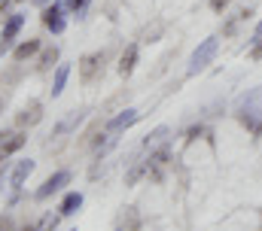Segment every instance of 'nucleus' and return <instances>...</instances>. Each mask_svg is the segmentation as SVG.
<instances>
[{
  "instance_id": "obj_1",
  "label": "nucleus",
  "mask_w": 262,
  "mask_h": 231,
  "mask_svg": "<svg viewBox=\"0 0 262 231\" xmlns=\"http://www.w3.org/2000/svg\"><path fill=\"white\" fill-rule=\"evenodd\" d=\"M216 52H220V37H207V40H201V43H198V49L189 55L186 76H195V73H201V70H207V67L213 64Z\"/></svg>"
},
{
  "instance_id": "obj_2",
  "label": "nucleus",
  "mask_w": 262,
  "mask_h": 231,
  "mask_svg": "<svg viewBox=\"0 0 262 231\" xmlns=\"http://www.w3.org/2000/svg\"><path fill=\"white\" fill-rule=\"evenodd\" d=\"M104 61H107L104 52H89V55L79 58V82H82V85L95 82V79L104 73Z\"/></svg>"
},
{
  "instance_id": "obj_3",
  "label": "nucleus",
  "mask_w": 262,
  "mask_h": 231,
  "mask_svg": "<svg viewBox=\"0 0 262 231\" xmlns=\"http://www.w3.org/2000/svg\"><path fill=\"white\" fill-rule=\"evenodd\" d=\"M67 182H70V171L61 168V171H55L46 182H43V186H40V189H37V192H34V198H37V201H49L52 195H58V192L64 189Z\"/></svg>"
},
{
  "instance_id": "obj_4",
  "label": "nucleus",
  "mask_w": 262,
  "mask_h": 231,
  "mask_svg": "<svg viewBox=\"0 0 262 231\" xmlns=\"http://www.w3.org/2000/svg\"><path fill=\"white\" fill-rule=\"evenodd\" d=\"M25 143H28V134H25V128H18V131H3V134H0V161H3L6 155L18 152Z\"/></svg>"
},
{
  "instance_id": "obj_5",
  "label": "nucleus",
  "mask_w": 262,
  "mask_h": 231,
  "mask_svg": "<svg viewBox=\"0 0 262 231\" xmlns=\"http://www.w3.org/2000/svg\"><path fill=\"white\" fill-rule=\"evenodd\" d=\"M40 119H43V104H40V101H28V104L15 113V125H18V128H34V125H40Z\"/></svg>"
},
{
  "instance_id": "obj_6",
  "label": "nucleus",
  "mask_w": 262,
  "mask_h": 231,
  "mask_svg": "<svg viewBox=\"0 0 262 231\" xmlns=\"http://www.w3.org/2000/svg\"><path fill=\"white\" fill-rule=\"evenodd\" d=\"M137 122H140V110H122L119 115H113L107 122V134H122V131H128L131 125H137Z\"/></svg>"
},
{
  "instance_id": "obj_7",
  "label": "nucleus",
  "mask_w": 262,
  "mask_h": 231,
  "mask_svg": "<svg viewBox=\"0 0 262 231\" xmlns=\"http://www.w3.org/2000/svg\"><path fill=\"white\" fill-rule=\"evenodd\" d=\"M34 168H37V161H31V158H25V161H18L15 168H12V173H9V189L12 192H21V186H25V179L34 173Z\"/></svg>"
},
{
  "instance_id": "obj_8",
  "label": "nucleus",
  "mask_w": 262,
  "mask_h": 231,
  "mask_svg": "<svg viewBox=\"0 0 262 231\" xmlns=\"http://www.w3.org/2000/svg\"><path fill=\"white\" fill-rule=\"evenodd\" d=\"M43 25H46L52 34H64L67 21H64V15H61V3H52V6L43 9Z\"/></svg>"
},
{
  "instance_id": "obj_9",
  "label": "nucleus",
  "mask_w": 262,
  "mask_h": 231,
  "mask_svg": "<svg viewBox=\"0 0 262 231\" xmlns=\"http://www.w3.org/2000/svg\"><path fill=\"white\" fill-rule=\"evenodd\" d=\"M137 58H140V49H137V43H128L125 46V52L119 55V76H131L134 73V67H137Z\"/></svg>"
},
{
  "instance_id": "obj_10",
  "label": "nucleus",
  "mask_w": 262,
  "mask_h": 231,
  "mask_svg": "<svg viewBox=\"0 0 262 231\" xmlns=\"http://www.w3.org/2000/svg\"><path fill=\"white\" fill-rule=\"evenodd\" d=\"M21 25H25V15H21V12H12V15H9V18L3 21V37H0V40H3L6 46H12V40L18 37Z\"/></svg>"
},
{
  "instance_id": "obj_11",
  "label": "nucleus",
  "mask_w": 262,
  "mask_h": 231,
  "mask_svg": "<svg viewBox=\"0 0 262 231\" xmlns=\"http://www.w3.org/2000/svg\"><path fill=\"white\" fill-rule=\"evenodd\" d=\"M40 49H43V43H40V40H25V43H18V46L12 49V58H15V61L21 64V61L34 58L37 52H40Z\"/></svg>"
},
{
  "instance_id": "obj_12",
  "label": "nucleus",
  "mask_w": 262,
  "mask_h": 231,
  "mask_svg": "<svg viewBox=\"0 0 262 231\" xmlns=\"http://www.w3.org/2000/svg\"><path fill=\"white\" fill-rule=\"evenodd\" d=\"M82 207V192H67L61 198V207H58V216H73L76 210Z\"/></svg>"
},
{
  "instance_id": "obj_13",
  "label": "nucleus",
  "mask_w": 262,
  "mask_h": 231,
  "mask_svg": "<svg viewBox=\"0 0 262 231\" xmlns=\"http://www.w3.org/2000/svg\"><path fill=\"white\" fill-rule=\"evenodd\" d=\"M140 228V216L134 213V207H125V213H119L116 219V231H137Z\"/></svg>"
},
{
  "instance_id": "obj_14",
  "label": "nucleus",
  "mask_w": 262,
  "mask_h": 231,
  "mask_svg": "<svg viewBox=\"0 0 262 231\" xmlns=\"http://www.w3.org/2000/svg\"><path fill=\"white\" fill-rule=\"evenodd\" d=\"M168 134H171V128H165V125H162V128H156V131H152V134L143 140V149H149V152H152V149H162V146H168V143H165V140H168Z\"/></svg>"
},
{
  "instance_id": "obj_15",
  "label": "nucleus",
  "mask_w": 262,
  "mask_h": 231,
  "mask_svg": "<svg viewBox=\"0 0 262 231\" xmlns=\"http://www.w3.org/2000/svg\"><path fill=\"white\" fill-rule=\"evenodd\" d=\"M67 76H70V64H58L55 67V76H52V98H58L67 85Z\"/></svg>"
},
{
  "instance_id": "obj_16",
  "label": "nucleus",
  "mask_w": 262,
  "mask_h": 231,
  "mask_svg": "<svg viewBox=\"0 0 262 231\" xmlns=\"http://www.w3.org/2000/svg\"><path fill=\"white\" fill-rule=\"evenodd\" d=\"M55 61H58V46H46V49H40V64H37V70L43 73V70H49Z\"/></svg>"
},
{
  "instance_id": "obj_17",
  "label": "nucleus",
  "mask_w": 262,
  "mask_h": 231,
  "mask_svg": "<svg viewBox=\"0 0 262 231\" xmlns=\"http://www.w3.org/2000/svg\"><path fill=\"white\" fill-rule=\"evenodd\" d=\"M79 122H82V113H70V115L64 119V122H58V128H55V137L67 134V131H70L73 125H79Z\"/></svg>"
},
{
  "instance_id": "obj_18",
  "label": "nucleus",
  "mask_w": 262,
  "mask_h": 231,
  "mask_svg": "<svg viewBox=\"0 0 262 231\" xmlns=\"http://www.w3.org/2000/svg\"><path fill=\"white\" fill-rule=\"evenodd\" d=\"M58 219H61V216H43V219H40V222L34 225V231H55Z\"/></svg>"
},
{
  "instance_id": "obj_19",
  "label": "nucleus",
  "mask_w": 262,
  "mask_h": 231,
  "mask_svg": "<svg viewBox=\"0 0 262 231\" xmlns=\"http://www.w3.org/2000/svg\"><path fill=\"white\" fill-rule=\"evenodd\" d=\"M89 3H92V0H67V9H70V12H82Z\"/></svg>"
},
{
  "instance_id": "obj_20",
  "label": "nucleus",
  "mask_w": 262,
  "mask_h": 231,
  "mask_svg": "<svg viewBox=\"0 0 262 231\" xmlns=\"http://www.w3.org/2000/svg\"><path fill=\"white\" fill-rule=\"evenodd\" d=\"M0 231H15V219L6 213V216H0Z\"/></svg>"
},
{
  "instance_id": "obj_21",
  "label": "nucleus",
  "mask_w": 262,
  "mask_h": 231,
  "mask_svg": "<svg viewBox=\"0 0 262 231\" xmlns=\"http://www.w3.org/2000/svg\"><path fill=\"white\" fill-rule=\"evenodd\" d=\"M9 3H12V0H0V25L9 18Z\"/></svg>"
},
{
  "instance_id": "obj_22",
  "label": "nucleus",
  "mask_w": 262,
  "mask_h": 231,
  "mask_svg": "<svg viewBox=\"0 0 262 231\" xmlns=\"http://www.w3.org/2000/svg\"><path fill=\"white\" fill-rule=\"evenodd\" d=\"M207 3H210V9H213V12H223V9L229 6V0H207Z\"/></svg>"
},
{
  "instance_id": "obj_23",
  "label": "nucleus",
  "mask_w": 262,
  "mask_h": 231,
  "mask_svg": "<svg viewBox=\"0 0 262 231\" xmlns=\"http://www.w3.org/2000/svg\"><path fill=\"white\" fill-rule=\"evenodd\" d=\"M250 58H253V61H262V40L253 46V49H250Z\"/></svg>"
},
{
  "instance_id": "obj_24",
  "label": "nucleus",
  "mask_w": 262,
  "mask_h": 231,
  "mask_svg": "<svg viewBox=\"0 0 262 231\" xmlns=\"http://www.w3.org/2000/svg\"><path fill=\"white\" fill-rule=\"evenodd\" d=\"M201 131H204L201 125H198V128H189V134H186V143H192V140H195V137L201 134Z\"/></svg>"
},
{
  "instance_id": "obj_25",
  "label": "nucleus",
  "mask_w": 262,
  "mask_h": 231,
  "mask_svg": "<svg viewBox=\"0 0 262 231\" xmlns=\"http://www.w3.org/2000/svg\"><path fill=\"white\" fill-rule=\"evenodd\" d=\"M34 3H40V6H43V3H49V0H34Z\"/></svg>"
},
{
  "instance_id": "obj_26",
  "label": "nucleus",
  "mask_w": 262,
  "mask_h": 231,
  "mask_svg": "<svg viewBox=\"0 0 262 231\" xmlns=\"http://www.w3.org/2000/svg\"><path fill=\"white\" fill-rule=\"evenodd\" d=\"M0 186H3V168H0Z\"/></svg>"
},
{
  "instance_id": "obj_27",
  "label": "nucleus",
  "mask_w": 262,
  "mask_h": 231,
  "mask_svg": "<svg viewBox=\"0 0 262 231\" xmlns=\"http://www.w3.org/2000/svg\"><path fill=\"white\" fill-rule=\"evenodd\" d=\"M12 3H25V0H12Z\"/></svg>"
},
{
  "instance_id": "obj_28",
  "label": "nucleus",
  "mask_w": 262,
  "mask_h": 231,
  "mask_svg": "<svg viewBox=\"0 0 262 231\" xmlns=\"http://www.w3.org/2000/svg\"><path fill=\"white\" fill-rule=\"evenodd\" d=\"M73 231H76V228H73Z\"/></svg>"
}]
</instances>
